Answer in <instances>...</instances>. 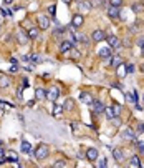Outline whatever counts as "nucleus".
Masks as SVG:
<instances>
[{
	"label": "nucleus",
	"instance_id": "nucleus-15",
	"mask_svg": "<svg viewBox=\"0 0 144 168\" xmlns=\"http://www.w3.org/2000/svg\"><path fill=\"white\" fill-rule=\"evenodd\" d=\"M113 157L118 160V162H123L124 160V150L123 148H113Z\"/></svg>",
	"mask_w": 144,
	"mask_h": 168
},
{
	"label": "nucleus",
	"instance_id": "nucleus-20",
	"mask_svg": "<svg viewBox=\"0 0 144 168\" xmlns=\"http://www.w3.org/2000/svg\"><path fill=\"white\" fill-rule=\"evenodd\" d=\"M129 163H131L133 166H136V168H141V160H139L138 155H133V157L129 158Z\"/></svg>",
	"mask_w": 144,
	"mask_h": 168
},
{
	"label": "nucleus",
	"instance_id": "nucleus-44",
	"mask_svg": "<svg viewBox=\"0 0 144 168\" xmlns=\"http://www.w3.org/2000/svg\"><path fill=\"white\" fill-rule=\"evenodd\" d=\"M61 2H65L66 5H71V0H61Z\"/></svg>",
	"mask_w": 144,
	"mask_h": 168
},
{
	"label": "nucleus",
	"instance_id": "nucleus-41",
	"mask_svg": "<svg viewBox=\"0 0 144 168\" xmlns=\"http://www.w3.org/2000/svg\"><path fill=\"white\" fill-rule=\"evenodd\" d=\"M134 70V65H127V73H133Z\"/></svg>",
	"mask_w": 144,
	"mask_h": 168
},
{
	"label": "nucleus",
	"instance_id": "nucleus-36",
	"mask_svg": "<svg viewBox=\"0 0 144 168\" xmlns=\"http://www.w3.org/2000/svg\"><path fill=\"white\" fill-rule=\"evenodd\" d=\"M136 145H138V148L141 153H144V142H136Z\"/></svg>",
	"mask_w": 144,
	"mask_h": 168
},
{
	"label": "nucleus",
	"instance_id": "nucleus-10",
	"mask_svg": "<svg viewBox=\"0 0 144 168\" xmlns=\"http://www.w3.org/2000/svg\"><path fill=\"white\" fill-rule=\"evenodd\" d=\"M123 138L127 142H136V133L133 128H126L124 132H123Z\"/></svg>",
	"mask_w": 144,
	"mask_h": 168
},
{
	"label": "nucleus",
	"instance_id": "nucleus-40",
	"mask_svg": "<svg viewBox=\"0 0 144 168\" xmlns=\"http://www.w3.org/2000/svg\"><path fill=\"white\" fill-rule=\"evenodd\" d=\"M48 12H50L51 15H55V5H50V7H48Z\"/></svg>",
	"mask_w": 144,
	"mask_h": 168
},
{
	"label": "nucleus",
	"instance_id": "nucleus-22",
	"mask_svg": "<svg viewBox=\"0 0 144 168\" xmlns=\"http://www.w3.org/2000/svg\"><path fill=\"white\" fill-rule=\"evenodd\" d=\"M35 95H36V98H38V100H47V90H43V88H36Z\"/></svg>",
	"mask_w": 144,
	"mask_h": 168
},
{
	"label": "nucleus",
	"instance_id": "nucleus-28",
	"mask_svg": "<svg viewBox=\"0 0 144 168\" xmlns=\"http://www.w3.org/2000/svg\"><path fill=\"white\" fill-rule=\"evenodd\" d=\"M22 151H23V153H30V151H32V145L28 142H22Z\"/></svg>",
	"mask_w": 144,
	"mask_h": 168
},
{
	"label": "nucleus",
	"instance_id": "nucleus-11",
	"mask_svg": "<svg viewBox=\"0 0 144 168\" xmlns=\"http://www.w3.org/2000/svg\"><path fill=\"white\" fill-rule=\"evenodd\" d=\"M98 155H100V153H98L96 148H88V150H86V158H88L89 162H96Z\"/></svg>",
	"mask_w": 144,
	"mask_h": 168
},
{
	"label": "nucleus",
	"instance_id": "nucleus-43",
	"mask_svg": "<svg viewBox=\"0 0 144 168\" xmlns=\"http://www.w3.org/2000/svg\"><path fill=\"white\" fill-rule=\"evenodd\" d=\"M86 153H83V151H78V158H85Z\"/></svg>",
	"mask_w": 144,
	"mask_h": 168
},
{
	"label": "nucleus",
	"instance_id": "nucleus-38",
	"mask_svg": "<svg viewBox=\"0 0 144 168\" xmlns=\"http://www.w3.org/2000/svg\"><path fill=\"white\" fill-rule=\"evenodd\" d=\"M0 106H2V108H13L12 103H5V102H0Z\"/></svg>",
	"mask_w": 144,
	"mask_h": 168
},
{
	"label": "nucleus",
	"instance_id": "nucleus-34",
	"mask_svg": "<svg viewBox=\"0 0 144 168\" xmlns=\"http://www.w3.org/2000/svg\"><path fill=\"white\" fill-rule=\"evenodd\" d=\"M61 112H63V106H61V105H55V108H53V113L58 117V115H61Z\"/></svg>",
	"mask_w": 144,
	"mask_h": 168
},
{
	"label": "nucleus",
	"instance_id": "nucleus-42",
	"mask_svg": "<svg viewBox=\"0 0 144 168\" xmlns=\"http://www.w3.org/2000/svg\"><path fill=\"white\" fill-rule=\"evenodd\" d=\"M10 72H12V73L17 72V65H12V67H10Z\"/></svg>",
	"mask_w": 144,
	"mask_h": 168
},
{
	"label": "nucleus",
	"instance_id": "nucleus-6",
	"mask_svg": "<svg viewBox=\"0 0 144 168\" xmlns=\"http://www.w3.org/2000/svg\"><path fill=\"white\" fill-rule=\"evenodd\" d=\"M106 32L104 30H100V28H98V30H94L93 34H91V38L94 40V42H103V40L106 38Z\"/></svg>",
	"mask_w": 144,
	"mask_h": 168
},
{
	"label": "nucleus",
	"instance_id": "nucleus-35",
	"mask_svg": "<svg viewBox=\"0 0 144 168\" xmlns=\"http://www.w3.org/2000/svg\"><path fill=\"white\" fill-rule=\"evenodd\" d=\"M30 60H32V62H33V63H42V62H43V60L40 58V57H36V55H33V57H30Z\"/></svg>",
	"mask_w": 144,
	"mask_h": 168
},
{
	"label": "nucleus",
	"instance_id": "nucleus-37",
	"mask_svg": "<svg viewBox=\"0 0 144 168\" xmlns=\"http://www.w3.org/2000/svg\"><path fill=\"white\" fill-rule=\"evenodd\" d=\"M71 53H73V58H80V57H81V53H80V52H76V50H75V47L71 48Z\"/></svg>",
	"mask_w": 144,
	"mask_h": 168
},
{
	"label": "nucleus",
	"instance_id": "nucleus-17",
	"mask_svg": "<svg viewBox=\"0 0 144 168\" xmlns=\"http://www.w3.org/2000/svg\"><path fill=\"white\" fill-rule=\"evenodd\" d=\"M28 38H32V40H36L38 38V35H40V32H38V28H35V27H32L30 30H28Z\"/></svg>",
	"mask_w": 144,
	"mask_h": 168
},
{
	"label": "nucleus",
	"instance_id": "nucleus-2",
	"mask_svg": "<svg viewBox=\"0 0 144 168\" xmlns=\"http://www.w3.org/2000/svg\"><path fill=\"white\" fill-rule=\"evenodd\" d=\"M106 42H108V45H109V48H121L123 45H121V40L118 38L116 35H108L106 37Z\"/></svg>",
	"mask_w": 144,
	"mask_h": 168
},
{
	"label": "nucleus",
	"instance_id": "nucleus-45",
	"mask_svg": "<svg viewBox=\"0 0 144 168\" xmlns=\"http://www.w3.org/2000/svg\"><path fill=\"white\" fill-rule=\"evenodd\" d=\"M139 125H141V126H139V130H142V132H144V122H142V123H139Z\"/></svg>",
	"mask_w": 144,
	"mask_h": 168
},
{
	"label": "nucleus",
	"instance_id": "nucleus-31",
	"mask_svg": "<svg viewBox=\"0 0 144 168\" xmlns=\"http://www.w3.org/2000/svg\"><path fill=\"white\" fill-rule=\"evenodd\" d=\"M124 0H109V5L111 7H123Z\"/></svg>",
	"mask_w": 144,
	"mask_h": 168
},
{
	"label": "nucleus",
	"instance_id": "nucleus-16",
	"mask_svg": "<svg viewBox=\"0 0 144 168\" xmlns=\"http://www.w3.org/2000/svg\"><path fill=\"white\" fill-rule=\"evenodd\" d=\"M131 9H133L134 14H142V12H144V3L136 2V3H133V5H131Z\"/></svg>",
	"mask_w": 144,
	"mask_h": 168
},
{
	"label": "nucleus",
	"instance_id": "nucleus-49",
	"mask_svg": "<svg viewBox=\"0 0 144 168\" xmlns=\"http://www.w3.org/2000/svg\"><path fill=\"white\" fill-rule=\"evenodd\" d=\"M142 100H144V97H142Z\"/></svg>",
	"mask_w": 144,
	"mask_h": 168
},
{
	"label": "nucleus",
	"instance_id": "nucleus-14",
	"mask_svg": "<svg viewBox=\"0 0 144 168\" xmlns=\"http://www.w3.org/2000/svg\"><path fill=\"white\" fill-rule=\"evenodd\" d=\"M109 63L113 65L114 68H118L119 65H123V63H124V60H123V57H119V55H114V57H111Z\"/></svg>",
	"mask_w": 144,
	"mask_h": 168
},
{
	"label": "nucleus",
	"instance_id": "nucleus-3",
	"mask_svg": "<svg viewBox=\"0 0 144 168\" xmlns=\"http://www.w3.org/2000/svg\"><path fill=\"white\" fill-rule=\"evenodd\" d=\"M36 23H38V27L42 28V30H47V28L50 27V18H48L47 15H38V17H36Z\"/></svg>",
	"mask_w": 144,
	"mask_h": 168
},
{
	"label": "nucleus",
	"instance_id": "nucleus-13",
	"mask_svg": "<svg viewBox=\"0 0 144 168\" xmlns=\"http://www.w3.org/2000/svg\"><path fill=\"white\" fill-rule=\"evenodd\" d=\"M75 47V45H73V42H66V40H65V42H61L60 43V52L61 53H65V52H71V48Z\"/></svg>",
	"mask_w": 144,
	"mask_h": 168
},
{
	"label": "nucleus",
	"instance_id": "nucleus-5",
	"mask_svg": "<svg viewBox=\"0 0 144 168\" xmlns=\"http://www.w3.org/2000/svg\"><path fill=\"white\" fill-rule=\"evenodd\" d=\"M60 95V90L56 88V87H50L47 90V100H51V102H55L56 98H58Z\"/></svg>",
	"mask_w": 144,
	"mask_h": 168
},
{
	"label": "nucleus",
	"instance_id": "nucleus-27",
	"mask_svg": "<svg viewBox=\"0 0 144 168\" xmlns=\"http://www.w3.org/2000/svg\"><path fill=\"white\" fill-rule=\"evenodd\" d=\"M126 100L129 102V103H133V105H136V92H133V93H126Z\"/></svg>",
	"mask_w": 144,
	"mask_h": 168
},
{
	"label": "nucleus",
	"instance_id": "nucleus-1",
	"mask_svg": "<svg viewBox=\"0 0 144 168\" xmlns=\"http://www.w3.org/2000/svg\"><path fill=\"white\" fill-rule=\"evenodd\" d=\"M48 155H50V146H48L47 143H40V145L36 146V150H35L36 160H45Z\"/></svg>",
	"mask_w": 144,
	"mask_h": 168
},
{
	"label": "nucleus",
	"instance_id": "nucleus-19",
	"mask_svg": "<svg viewBox=\"0 0 144 168\" xmlns=\"http://www.w3.org/2000/svg\"><path fill=\"white\" fill-rule=\"evenodd\" d=\"M126 75H127V67H124V63L119 65V67H118V77H119V78H124Z\"/></svg>",
	"mask_w": 144,
	"mask_h": 168
},
{
	"label": "nucleus",
	"instance_id": "nucleus-7",
	"mask_svg": "<svg viewBox=\"0 0 144 168\" xmlns=\"http://www.w3.org/2000/svg\"><path fill=\"white\" fill-rule=\"evenodd\" d=\"M85 23V18H83V15L81 14H75L73 15V18H71V27H75V28H78V27H81Z\"/></svg>",
	"mask_w": 144,
	"mask_h": 168
},
{
	"label": "nucleus",
	"instance_id": "nucleus-23",
	"mask_svg": "<svg viewBox=\"0 0 144 168\" xmlns=\"http://www.w3.org/2000/svg\"><path fill=\"white\" fill-rule=\"evenodd\" d=\"M73 106H75L73 98H68V100L65 102V105H63V110H65V112H70V110H73Z\"/></svg>",
	"mask_w": 144,
	"mask_h": 168
},
{
	"label": "nucleus",
	"instance_id": "nucleus-25",
	"mask_svg": "<svg viewBox=\"0 0 144 168\" xmlns=\"http://www.w3.org/2000/svg\"><path fill=\"white\" fill-rule=\"evenodd\" d=\"M104 115L108 117L109 120H113V118L116 117V115H114V112H113V106H106V108H104Z\"/></svg>",
	"mask_w": 144,
	"mask_h": 168
},
{
	"label": "nucleus",
	"instance_id": "nucleus-32",
	"mask_svg": "<svg viewBox=\"0 0 144 168\" xmlns=\"http://www.w3.org/2000/svg\"><path fill=\"white\" fill-rule=\"evenodd\" d=\"M51 168H66V162H65V160H58Z\"/></svg>",
	"mask_w": 144,
	"mask_h": 168
},
{
	"label": "nucleus",
	"instance_id": "nucleus-4",
	"mask_svg": "<svg viewBox=\"0 0 144 168\" xmlns=\"http://www.w3.org/2000/svg\"><path fill=\"white\" fill-rule=\"evenodd\" d=\"M108 17L111 20H118L119 17H121V7H111L108 9Z\"/></svg>",
	"mask_w": 144,
	"mask_h": 168
},
{
	"label": "nucleus",
	"instance_id": "nucleus-8",
	"mask_svg": "<svg viewBox=\"0 0 144 168\" xmlns=\"http://www.w3.org/2000/svg\"><path fill=\"white\" fill-rule=\"evenodd\" d=\"M91 108H93V112H94V113H103V112H104V108H106V106L101 103V100L94 98V100H93V105H91Z\"/></svg>",
	"mask_w": 144,
	"mask_h": 168
},
{
	"label": "nucleus",
	"instance_id": "nucleus-33",
	"mask_svg": "<svg viewBox=\"0 0 144 168\" xmlns=\"http://www.w3.org/2000/svg\"><path fill=\"white\" fill-rule=\"evenodd\" d=\"M113 112H114V115L119 117L121 115V112H123V106L121 105H113Z\"/></svg>",
	"mask_w": 144,
	"mask_h": 168
},
{
	"label": "nucleus",
	"instance_id": "nucleus-47",
	"mask_svg": "<svg viewBox=\"0 0 144 168\" xmlns=\"http://www.w3.org/2000/svg\"><path fill=\"white\" fill-rule=\"evenodd\" d=\"M141 70H142V72H144V63H142V65H141Z\"/></svg>",
	"mask_w": 144,
	"mask_h": 168
},
{
	"label": "nucleus",
	"instance_id": "nucleus-46",
	"mask_svg": "<svg viewBox=\"0 0 144 168\" xmlns=\"http://www.w3.org/2000/svg\"><path fill=\"white\" fill-rule=\"evenodd\" d=\"M3 2H5V3H12L13 0H3Z\"/></svg>",
	"mask_w": 144,
	"mask_h": 168
},
{
	"label": "nucleus",
	"instance_id": "nucleus-18",
	"mask_svg": "<svg viewBox=\"0 0 144 168\" xmlns=\"http://www.w3.org/2000/svg\"><path fill=\"white\" fill-rule=\"evenodd\" d=\"M75 40H78V42H81V43H85V45H88L89 43V40H88V37L86 35H83V34H75Z\"/></svg>",
	"mask_w": 144,
	"mask_h": 168
},
{
	"label": "nucleus",
	"instance_id": "nucleus-24",
	"mask_svg": "<svg viewBox=\"0 0 144 168\" xmlns=\"http://www.w3.org/2000/svg\"><path fill=\"white\" fill-rule=\"evenodd\" d=\"M17 35H18V42L22 43V45H25V43H27V40H28V35H25L22 30L17 32Z\"/></svg>",
	"mask_w": 144,
	"mask_h": 168
},
{
	"label": "nucleus",
	"instance_id": "nucleus-26",
	"mask_svg": "<svg viewBox=\"0 0 144 168\" xmlns=\"http://www.w3.org/2000/svg\"><path fill=\"white\" fill-rule=\"evenodd\" d=\"M89 3H91L93 9H100V7L104 5V0H89Z\"/></svg>",
	"mask_w": 144,
	"mask_h": 168
},
{
	"label": "nucleus",
	"instance_id": "nucleus-48",
	"mask_svg": "<svg viewBox=\"0 0 144 168\" xmlns=\"http://www.w3.org/2000/svg\"><path fill=\"white\" fill-rule=\"evenodd\" d=\"M0 25H2V15H0Z\"/></svg>",
	"mask_w": 144,
	"mask_h": 168
},
{
	"label": "nucleus",
	"instance_id": "nucleus-12",
	"mask_svg": "<svg viewBox=\"0 0 144 168\" xmlns=\"http://www.w3.org/2000/svg\"><path fill=\"white\" fill-rule=\"evenodd\" d=\"M98 57H100V58H103V60H108V62H109L111 57H113V55H111V48H101V50L98 52Z\"/></svg>",
	"mask_w": 144,
	"mask_h": 168
},
{
	"label": "nucleus",
	"instance_id": "nucleus-9",
	"mask_svg": "<svg viewBox=\"0 0 144 168\" xmlns=\"http://www.w3.org/2000/svg\"><path fill=\"white\" fill-rule=\"evenodd\" d=\"M80 100L83 102L85 105H89V106H91V105H93V100H94V98L91 97V93L83 92V93H80Z\"/></svg>",
	"mask_w": 144,
	"mask_h": 168
},
{
	"label": "nucleus",
	"instance_id": "nucleus-21",
	"mask_svg": "<svg viewBox=\"0 0 144 168\" xmlns=\"http://www.w3.org/2000/svg\"><path fill=\"white\" fill-rule=\"evenodd\" d=\"M10 85V78L7 75H0V87L2 88H7Z\"/></svg>",
	"mask_w": 144,
	"mask_h": 168
},
{
	"label": "nucleus",
	"instance_id": "nucleus-29",
	"mask_svg": "<svg viewBox=\"0 0 144 168\" xmlns=\"http://www.w3.org/2000/svg\"><path fill=\"white\" fill-rule=\"evenodd\" d=\"M96 168H108V160H106V158H100V160H98Z\"/></svg>",
	"mask_w": 144,
	"mask_h": 168
},
{
	"label": "nucleus",
	"instance_id": "nucleus-30",
	"mask_svg": "<svg viewBox=\"0 0 144 168\" xmlns=\"http://www.w3.org/2000/svg\"><path fill=\"white\" fill-rule=\"evenodd\" d=\"M80 7H81V10H83V12L91 10V3H89V2H81V3H80Z\"/></svg>",
	"mask_w": 144,
	"mask_h": 168
},
{
	"label": "nucleus",
	"instance_id": "nucleus-39",
	"mask_svg": "<svg viewBox=\"0 0 144 168\" xmlns=\"http://www.w3.org/2000/svg\"><path fill=\"white\" fill-rule=\"evenodd\" d=\"M7 160H9V162H17V155H15V153H12Z\"/></svg>",
	"mask_w": 144,
	"mask_h": 168
}]
</instances>
